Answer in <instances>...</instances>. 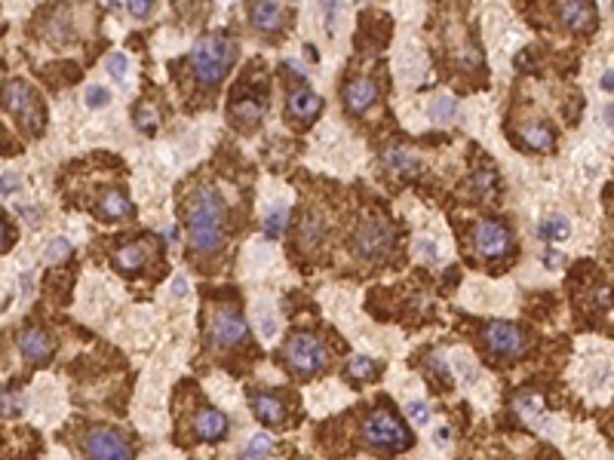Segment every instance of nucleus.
Masks as SVG:
<instances>
[{"label":"nucleus","mask_w":614,"mask_h":460,"mask_svg":"<svg viewBox=\"0 0 614 460\" xmlns=\"http://www.w3.org/2000/svg\"><path fill=\"white\" fill-rule=\"evenodd\" d=\"M184 221H188L191 246L197 252H216L221 246V230H225V200H221V193L209 184L197 188L188 200V209H184Z\"/></svg>","instance_id":"1"},{"label":"nucleus","mask_w":614,"mask_h":460,"mask_svg":"<svg viewBox=\"0 0 614 460\" xmlns=\"http://www.w3.org/2000/svg\"><path fill=\"white\" fill-rule=\"evenodd\" d=\"M237 62V43L230 40L225 31L206 34L194 43L191 50V68L203 86H218L230 71V64Z\"/></svg>","instance_id":"2"},{"label":"nucleus","mask_w":614,"mask_h":460,"mask_svg":"<svg viewBox=\"0 0 614 460\" xmlns=\"http://www.w3.org/2000/svg\"><path fill=\"white\" fill-rule=\"evenodd\" d=\"M362 439H366L369 448L384 451V454H399V451L412 448V432H408L403 427V420L387 408H378V411L369 414L366 427H362Z\"/></svg>","instance_id":"3"},{"label":"nucleus","mask_w":614,"mask_h":460,"mask_svg":"<svg viewBox=\"0 0 614 460\" xmlns=\"http://www.w3.org/2000/svg\"><path fill=\"white\" fill-rule=\"evenodd\" d=\"M4 105H6L9 114H13L31 135H40V132H43V126H46V108H43L40 96H37V92L28 86L25 80H18V77L6 80V86H4Z\"/></svg>","instance_id":"4"},{"label":"nucleus","mask_w":614,"mask_h":460,"mask_svg":"<svg viewBox=\"0 0 614 460\" xmlns=\"http://www.w3.org/2000/svg\"><path fill=\"white\" fill-rule=\"evenodd\" d=\"M286 365L292 368V374L298 377H313L323 372L325 365V347L320 344V338L298 331L286 340Z\"/></svg>","instance_id":"5"},{"label":"nucleus","mask_w":614,"mask_h":460,"mask_svg":"<svg viewBox=\"0 0 614 460\" xmlns=\"http://www.w3.org/2000/svg\"><path fill=\"white\" fill-rule=\"evenodd\" d=\"M393 239H396V234L387 221L369 218V221H362L357 227V234H353V252L359 258H366V261H372V258L387 255L390 248H393Z\"/></svg>","instance_id":"6"},{"label":"nucleus","mask_w":614,"mask_h":460,"mask_svg":"<svg viewBox=\"0 0 614 460\" xmlns=\"http://www.w3.org/2000/svg\"><path fill=\"white\" fill-rule=\"evenodd\" d=\"M83 451H86L89 460H133L129 442L117 430H108V427L89 430L86 439H83Z\"/></svg>","instance_id":"7"},{"label":"nucleus","mask_w":614,"mask_h":460,"mask_svg":"<svg viewBox=\"0 0 614 460\" xmlns=\"http://www.w3.org/2000/svg\"><path fill=\"white\" fill-rule=\"evenodd\" d=\"M246 331H249V326H246V319H243V313L240 310H234V307L212 310L209 326H206V335H209L212 344H218V347L240 344V340L246 338Z\"/></svg>","instance_id":"8"},{"label":"nucleus","mask_w":614,"mask_h":460,"mask_svg":"<svg viewBox=\"0 0 614 460\" xmlns=\"http://www.w3.org/2000/svg\"><path fill=\"white\" fill-rule=\"evenodd\" d=\"M482 340H486L489 353H495L501 359H513L525 350V335L519 331L513 322H504V319H495L482 328Z\"/></svg>","instance_id":"9"},{"label":"nucleus","mask_w":614,"mask_h":460,"mask_svg":"<svg viewBox=\"0 0 614 460\" xmlns=\"http://www.w3.org/2000/svg\"><path fill=\"white\" fill-rule=\"evenodd\" d=\"M473 246H476L479 255L486 258H498V255H507L513 248V234L504 221L498 218H482L476 227H473Z\"/></svg>","instance_id":"10"},{"label":"nucleus","mask_w":614,"mask_h":460,"mask_svg":"<svg viewBox=\"0 0 614 460\" xmlns=\"http://www.w3.org/2000/svg\"><path fill=\"white\" fill-rule=\"evenodd\" d=\"M264 110H267V101L258 92H240V96L230 98V120L243 129H252L264 117Z\"/></svg>","instance_id":"11"},{"label":"nucleus","mask_w":614,"mask_h":460,"mask_svg":"<svg viewBox=\"0 0 614 460\" xmlns=\"http://www.w3.org/2000/svg\"><path fill=\"white\" fill-rule=\"evenodd\" d=\"M154 239L151 236H145V239H135V243H126V246H120L117 252H114V267L120 273H135V270H142V267L147 264V255L154 252Z\"/></svg>","instance_id":"12"},{"label":"nucleus","mask_w":614,"mask_h":460,"mask_svg":"<svg viewBox=\"0 0 614 460\" xmlns=\"http://www.w3.org/2000/svg\"><path fill=\"white\" fill-rule=\"evenodd\" d=\"M18 350H22V356L28 359V362L43 365L46 359L52 356V340H50V335H46L43 328L28 326L22 335H18Z\"/></svg>","instance_id":"13"},{"label":"nucleus","mask_w":614,"mask_h":460,"mask_svg":"<svg viewBox=\"0 0 614 460\" xmlns=\"http://www.w3.org/2000/svg\"><path fill=\"white\" fill-rule=\"evenodd\" d=\"M191 423H194V436L200 442H221L228 436V418L218 408H200Z\"/></svg>","instance_id":"14"},{"label":"nucleus","mask_w":614,"mask_h":460,"mask_svg":"<svg viewBox=\"0 0 614 460\" xmlns=\"http://www.w3.org/2000/svg\"><path fill=\"white\" fill-rule=\"evenodd\" d=\"M559 18H562L565 28H571V31H593L599 22L596 6L584 4V0H565V4H559Z\"/></svg>","instance_id":"15"},{"label":"nucleus","mask_w":614,"mask_h":460,"mask_svg":"<svg viewBox=\"0 0 614 460\" xmlns=\"http://www.w3.org/2000/svg\"><path fill=\"white\" fill-rule=\"evenodd\" d=\"M375 98H378V86L369 77H353L344 86V105H347L350 114H366Z\"/></svg>","instance_id":"16"},{"label":"nucleus","mask_w":614,"mask_h":460,"mask_svg":"<svg viewBox=\"0 0 614 460\" xmlns=\"http://www.w3.org/2000/svg\"><path fill=\"white\" fill-rule=\"evenodd\" d=\"M286 110H289L292 120H313L323 110V98L307 86H295L286 98Z\"/></svg>","instance_id":"17"},{"label":"nucleus","mask_w":614,"mask_h":460,"mask_svg":"<svg viewBox=\"0 0 614 460\" xmlns=\"http://www.w3.org/2000/svg\"><path fill=\"white\" fill-rule=\"evenodd\" d=\"M249 405H252V414L264 423V427H280L286 420V408L274 393H252L249 396Z\"/></svg>","instance_id":"18"},{"label":"nucleus","mask_w":614,"mask_h":460,"mask_svg":"<svg viewBox=\"0 0 614 460\" xmlns=\"http://www.w3.org/2000/svg\"><path fill=\"white\" fill-rule=\"evenodd\" d=\"M519 138H523V144L528 147V151H537V154L550 151L553 142H556L553 129L547 126V123H541V120H532V123L519 126Z\"/></svg>","instance_id":"19"},{"label":"nucleus","mask_w":614,"mask_h":460,"mask_svg":"<svg viewBox=\"0 0 614 460\" xmlns=\"http://www.w3.org/2000/svg\"><path fill=\"white\" fill-rule=\"evenodd\" d=\"M249 22H252L258 31L271 34L286 22V9L280 4H252L249 6Z\"/></svg>","instance_id":"20"},{"label":"nucleus","mask_w":614,"mask_h":460,"mask_svg":"<svg viewBox=\"0 0 614 460\" xmlns=\"http://www.w3.org/2000/svg\"><path fill=\"white\" fill-rule=\"evenodd\" d=\"M99 212H101V218H111V221L129 218L133 215V202H129L123 190H105L99 200Z\"/></svg>","instance_id":"21"},{"label":"nucleus","mask_w":614,"mask_h":460,"mask_svg":"<svg viewBox=\"0 0 614 460\" xmlns=\"http://www.w3.org/2000/svg\"><path fill=\"white\" fill-rule=\"evenodd\" d=\"M381 160H384V166L390 172H399V175H406V172H415L418 169V163H415V156L406 151V147H387L384 154H381Z\"/></svg>","instance_id":"22"},{"label":"nucleus","mask_w":614,"mask_h":460,"mask_svg":"<svg viewBox=\"0 0 614 460\" xmlns=\"http://www.w3.org/2000/svg\"><path fill=\"white\" fill-rule=\"evenodd\" d=\"M375 374H378V362L369 356H353L347 362V377L353 384H369L375 381Z\"/></svg>","instance_id":"23"},{"label":"nucleus","mask_w":614,"mask_h":460,"mask_svg":"<svg viewBox=\"0 0 614 460\" xmlns=\"http://www.w3.org/2000/svg\"><path fill=\"white\" fill-rule=\"evenodd\" d=\"M271 445H274L271 436H267V432H258V436H252L243 448H240L237 460H264L267 454H271Z\"/></svg>","instance_id":"24"},{"label":"nucleus","mask_w":614,"mask_h":460,"mask_svg":"<svg viewBox=\"0 0 614 460\" xmlns=\"http://www.w3.org/2000/svg\"><path fill=\"white\" fill-rule=\"evenodd\" d=\"M541 236H544V239H550V243H562V239H569V236H571V224H569V218H565V215H553V218H547L544 224H541Z\"/></svg>","instance_id":"25"},{"label":"nucleus","mask_w":614,"mask_h":460,"mask_svg":"<svg viewBox=\"0 0 614 460\" xmlns=\"http://www.w3.org/2000/svg\"><path fill=\"white\" fill-rule=\"evenodd\" d=\"M298 236H301V246L304 248H313L316 243H320L323 236V221L316 215H304L301 218V227H298Z\"/></svg>","instance_id":"26"},{"label":"nucleus","mask_w":614,"mask_h":460,"mask_svg":"<svg viewBox=\"0 0 614 460\" xmlns=\"http://www.w3.org/2000/svg\"><path fill=\"white\" fill-rule=\"evenodd\" d=\"M286 215H289V209H286L283 202H277V206L271 209V215L264 218V236H271V239L280 236L283 227H286Z\"/></svg>","instance_id":"27"},{"label":"nucleus","mask_w":614,"mask_h":460,"mask_svg":"<svg viewBox=\"0 0 614 460\" xmlns=\"http://www.w3.org/2000/svg\"><path fill=\"white\" fill-rule=\"evenodd\" d=\"M25 411V399L13 390H0V418H18Z\"/></svg>","instance_id":"28"},{"label":"nucleus","mask_w":614,"mask_h":460,"mask_svg":"<svg viewBox=\"0 0 614 460\" xmlns=\"http://www.w3.org/2000/svg\"><path fill=\"white\" fill-rule=\"evenodd\" d=\"M430 120H436V123H442V120H452L454 117V98H449V96H440L436 101H430Z\"/></svg>","instance_id":"29"},{"label":"nucleus","mask_w":614,"mask_h":460,"mask_svg":"<svg viewBox=\"0 0 614 460\" xmlns=\"http://www.w3.org/2000/svg\"><path fill=\"white\" fill-rule=\"evenodd\" d=\"M83 101H86V108H105L108 101H111V96H108L105 86H99V83H89V86L83 89Z\"/></svg>","instance_id":"30"},{"label":"nucleus","mask_w":614,"mask_h":460,"mask_svg":"<svg viewBox=\"0 0 614 460\" xmlns=\"http://www.w3.org/2000/svg\"><path fill=\"white\" fill-rule=\"evenodd\" d=\"M495 188H498L495 169H479V172H473V190H476V193H491Z\"/></svg>","instance_id":"31"},{"label":"nucleus","mask_w":614,"mask_h":460,"mask_svg":"<svg viewBox=\"0 0 614 460\" xmlns=\"http://www.w3.org/2000/svg\"><path fill=\"white\" fill-rule=\"evenodd\" d=\"M71 255V243L65 236H55V239H50V246H46V258L50 261H65V258Z\"/></svg>","instance_id":"32"},{"label":"nucleus","mask_w":614,"mask_h":460,"mask_svg":"<svg viewBox=\"0 0 614 460\" xmlns=\"http://www.w3.org/2000/svg\"><path fill=\"white\" fill-rule=\"evenodd\" d=\"M126 68H129V62H126L123 52H111V55H108V74H111L114 80H123V77H126Z\"/></svg>","instance_id":"33"},{"label":"nucleus","mask_w":614,"mask_h":460,"mask_svg":"<svg viewBox=\"0 0 614 460\" xmlns=\"http://www.w3.org/2000/svg\"><path fill=\"white\" fill-rule=\"evenodd\" d=\"M406 414L415 423H430V405H424V402H418V399L406 402Z\"/></svg>","instance_id":"34"},{"label":"nucleus","mask_w":614,"mask_h":460,"mask_svg":"<svg viewBox=\"0 0 614 460\" xmlns=\"http://www.w3.org/2000/svg\"><path fill=\"white\" fill-rule=\"evenodd\" d=\"M258 322H262V335L264 338H274L277 335V319H274V313L267 310V307L258 310Z\"/></svg>","instance_id":"35"},{"label":"nucleus","mask_w":614,"mask_h":460,"mask_svg":"<svg viewBox=\"0 0 614 460\" xmlns=\"http://www.w3.org/2000/svg\"><path fill=\"white\" fill-rule=\"evenodd\" d=\"M135 126L142 129V132H154V126H157V120H154V114L151 110H135Z\"/></svg>","instance_id":"36"},{"label":"nucleus","mask_w":614,"mask_h":460,"mask_svg":"<svg viewBox=\"0 0 614 460\" xmlns=\"http://www.w3.org/2000/svg\"><path fill=\"white\" fill-rule=\"evenodd\" d=\"M126 9H129V16H135V18H145V16H151L154 4H151V0H133V4H126Z\"/></svg>","instance_id":"37"},{"label":"nucleus","mask_w":614,"mask_h":460,"mask_svg":"<svg viewBox=\"0 0 614 460\" xmlns=\"http://www.w3.org/2000/svg\"><path fill=\"white\" fill-rule=\"evenodd\" d=\"M18 188H22V178H18L16 172H6L4 178H0V193H16Z\"/></svg>","instance_id":"38"},{"label":"nucleus","mask_w":614,"mask_h":460,"mask_svg":"<svg viewBox=\"0 0 614 460\" xmlns=\"http://www.w3.org/2000/svg\"><path fill=\"white\" fill-rule=\"evenodd\" d=\"M418 255L427 258V261H436L440 252H436V243H427V239H418Z\"/></svg>","instance_id":"39"},{"label":"nucleus","mask_w":614,"mask_h":460,"mask_svg":"<svg viewBox=\"0 0 614 460\" xmlns=\"http://www.w3.org/2000/svg\"><path fill=\"white\" fill-rule=\"evenodd\" d=\"M13 239H16V234H13V230H9V224H6V221L0 218V252H4V248H6L9 243H13Z\"/></svg>","instance_id":"40"},{"label":"nucleus","mask_w":614,"mask_h":460,"mask_svg":"<svg viewBox=\"0 0 614 460\" xmlns=\"http://www.w3.org/2000/svg\"><path fill=\"white\" fill-rule=\"evenodd\" d=\"M182 292H188V280H184V276H175V282H172V294H182Z\"/></svg>","instance_id":"41"},{"label":"nucleus","mask_w":614,"mask_h":460,"mask_svg":"<svg viewBox=\"0 0 614 460\" xmlns=\"http://www.w3.org/2000/svg\"><path fill=\"white\" fill-rule=\"evenodd\" d=\"M599 86H602V89H605V92H611V86H614V83H611V68H608L605 74H602V80H599Z\"/></svg>","instance_id":"42"},{"label":"nucleus","mask_w":614,"mask_h":460,"mask_svg":"<svg viewBox=\"0 0 614 460\" xmlns=\"http://www.w3.org/2000/svg\"><path fill=\"white\" fill-rule=\"evenodd\" d=\"M559 261H562L559 252H547V255H544V264H559Z\"/></svg>","instance_id":"43"},{"label":"nucleus","mask_w":614,"mask_h":460,"mask_svg":"<svg viewBox=\"0 0 614 460\" xmlns=\"http://www.w3.org/2000/svg\"><path fill=\"white\" fill-rule=\"evenodd\" d=\"M611 120H614V110H611V105H605V126H611Z\"/></svg>","instance_id":"44"},{"label":"nucleus","mask_w":614,"mask_h":460,"mask_svg":"<svg viewBox=\"0 0 614 460\" xmlns=\"http://www.w3.org/2000/svg\"><path fill=\"white\" fill-rule=\"evenodd\" d=\"M0 147H6V138H4V129H0Z\"/></svg>","instance_id":"45"}]
</instances>
